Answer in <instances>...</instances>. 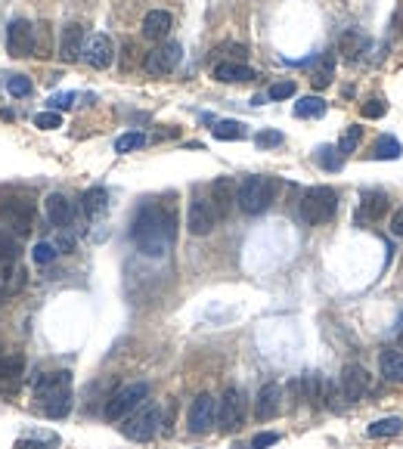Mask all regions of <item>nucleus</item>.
<instances>
[{"label":"nucleus","mask_w":403,"mask_h":449,"mask_svg":"<svg viewBox=\"0 0 403 449\" xmlns=\"http://www.w3.org/2000/svg\"><path fill=\"white\" fill-rule=\"evenodd\" d=\"M130 239H134V245L140 248V254L152 257V261L165 257L174 242V211L165 205H155V201L152 205H143L140 211L134 214Z\"/></svg>","instance_id":"f257e3e1"},{"label":"nucleus","mask_w":403,"mask_h":449,"mask_svg":"<svg viewBox=\"0 0 403 449\" xmlns=\"http://www.w3.org/2000/svg\"><path fill=\"white\" fill-rule=\"evenodd\" d=\"M34 399L41 412L53 421L65 418L72 412V375L62 372H43L34 378Z\"/></svg>","instance_id":"f03ea898"},{"label":"nucleus","mask_w":403,"mask_h":449,"mask_svg":"<svg viewBox=\"0 0 403 449\" xmlns=\"http://www.w3.org/2000/svg\"><path fill=\"white\" fill-rule=\"evenodd\" d=\"M273 195H276V180L273 177H245L239 183V193H236V205L242 208V214H264L273 205Z\"/></svg>","instance_id":"7ed1b4c3"},{"label":"nucleus","mask_w":403,"mask_h":449,"mask_svg":"<svg viewBox=\"0 0 403 449\" xmlns=\"http://www.w3.org/2000/svg\"><path fill=\"white\" fill-rule=\"evenodd\" d=\"M338 211V195H335L332 186H310L301 199V217L304 223L310 226H320L329 223Z\"/></svg>","instance_id":"20e7f679"},{"label":"nucleus","mask_w":403,"mask_h":449,"mask_svg":"<svg viewBox=\"0 0 403 449\" xmlns=\"http://www.w3.org/2000/svg\"><path fill=\"white\" fill-rule=\"evenodd\" d=\"M161 418H165V415H161V406L158 403L140 406V409L130 412L127 421L121 424V434L127 437V440H134V443H146V440H152V437L158 434Z\"/></svg>","instance_id":"39448f33"},{"label":"nucleus","mask_w":403,"mask_h":449,"mask_svg":"<svg viewBox=\"0 0 403 449\" xmlns=\"http://www.w3.org/2000/svg\"><path fill=\"white\" fill-rule=\"evenodd\" d=\"M146 397H149L146 381H134V384L118 387V391L109 397V403H105V418H109V421H124L130 412L140 409Z\"/></svg>","instance_id":"423d86ee"},{"label":"nucleus","mask_w":403,"mask_h":449,"mask_svg":"<svg viewBox=\"0 0 403 449\" xmlns=\"http://www.w3.org/2000/svg\"><path fill=\"white\" fill-rule=\"evenodd\" d=\"M0 223L12 230L16 236H25L34 226V201L25 195H10L0 201Z\"/></svg>","instance_id":"0eeeda50"},{"label":"nucleus","mask_w":403,"mask_h":449,"mask_svg":"<svg viewBox=\"0 0 403 449\" xmlns=\"http://www.w3.org/2000/svg\"><path fill=\"white\" fill-rule=\"evenodd\" d=\"M180 59H183V47L174 44V41H167V44L155 47L152 53H146V63H143V69H146L152 78H165V75H171V72L177 69Z\"/></svg>","instance_id":"6e6552de"},{"label":"nucleus","mask_w":403,"mask_h":449,"mask_svg":"<svg viewBox=\"0 0 403 449\" xmlns=\"http://www.w3.org/2000/svg\"><path fill=\"white\" fill-rule=\"evenodd\" d=\"M245 421V397H242L239 387H227L217 403V424L223 430H236Z\"/></svg>","instance_id":"1a4fd4ad"},{"label":"nucleus","mask_w":403,"mask_h":449,"mask_svg":"<svg viewBox=\"0 0 403 449\" xmlns=\"http://www.w3.org/2000/svg\"><path fill=\"white\" fill-rule=\"evenodd\" d=\"M6 53L16 59L34 56V25L25 19H12L6 28Z\"/></svg>","instance_id":"9d476101"},{"label":"nucleus","mask_w":403,"mask_h":449,"mask_svg":"<svg viewBox=\"0 0 403 449\" xmlns=\"http://www.w3.org/2000/svg\"><path fill=\"white\" fill-rule=\"evenodd\" d=\"M81 59H84L90 69H109L115 63V44H112L109 34H90L84 41V50H81Z\"/></svg>","instance_id":"9b49d317"},{"label":"nucleus","mask_w":403,"mask_h":449,"mask_svg":"<svg viewBox=\"0 0 403 449\" xmlns=\"http://www.w3.org/2000/svg\"><path fill=\"white\" fill-rule=\"evenodd\" d=\"M217 226V211L211 205V199H192L189 211H186V230L192 236H208Z\"/></svg>","instance_id":"f8f14e48"},{"label":"nucleus","mask_w":403,"mask_h":449,"mask_svg":"<svg viewBox=\"0 0 403 449\" xmlns=\"http://www.w3.org/2000/svg\"><path fill=\"white\" fill-rule=\"evenodd\" d=\"M217 421V403L211 393H198L189 406V415H186V424H189V434H205L211 430V424Z\"/></svg>","instance_id":"ddd939ff"},{"label":"nucleus","mask_w":403,"mask_h":449,"mask_svg":"<svg viewBox=\"0 0 403 449\" xmlns=\"http://www.w3.org/2000/svg\"><path fill=\"white\" fill-rule=\"evenodd\" d=\"M366 391H369V372H366L360 362H351V366H344V372H341V393H344L347 403H357V399H363Z\"/></svg>","instance_id":"4468645a"},{"label":"nucleus","mask_w":403,"mask_h":449,"mask_svg":"<svg viewBox=\"0 0 403 449\" xmlns=\"http://www.w3.org/2000/svg\"><path fill=\"white\" fill-rule=\"evenodd\" d=\"M279 409H282V387L276 381H267L258 391V399H254V418L258 421H270V418L279 415Z\"/></svg>","instance_id":"2eb2a0df"},{"label":"nucleus","mask_w":403,"mask_h":449,"mask_svg":"<svg viewBox=\"0 0 403 449\" xmlns=\"http://www.w3.org/2000/svg\"><path fill=\"white\" fill-rule=\"evenodd\" d=\"M236 193H239V186H236L233 177H217V180L211 183V205H214V211H217V220L233 214Z\"/></svg>","instance_id":"dca6fc26"},{"label":"nucleus","mask_w":403,"mask_h":449,"mask_svg":"<svg viewBox=\"0 0 403 449\" xmlns=\"http://www.w3.org/2000/svg\"><path fill=\"white\" fill-rule=\"evenodd\" d=\"M84 25L72 22V25L62 28V38H59V56L62 63H78L81 59V50H84Z\"/></svg>","instance_id":"f3484780"},{"label":"nucleus","mask_w":403,"mask_h":449,"mask_svg":"<svg viewBox=\"0 0 403 449\" xmlns=\"http://www.w3.org/2000/svg\"><path fill=\"white\" fill-rule=\"evenodd\" d=\"M43 208H47V220L56 226V230H65V226H72L74 208H72V201H68L62 193H50L47 201H43Z\"/></svg>","instance_id":"a211bd4d"},{"label":"nucleus","mask_w":403,"mask_h":449,"mask_svg":"<svg viewBox=\"0 0 403 449\" xmlns=\"http://www.w3.org/2000/svg\"><path fill=\"white\" fill-rule=\"evenodd\" d=\"M171 13L167 10H149L146 16H143V38L149 41H165L167 34H171Z\"/></svg>","instance_id":"6ab92c4d"},{"label":"nucleus","mask_w":403,"mask_h":449,"mask_svg":"<svg viewBox=\"0 0 403 449\" xmlns=\"http://www.w3.org/2000/svg\"><path fill=\"white\" fill-rule=\"evenodd\" d=\"M391 211V199L384 193H366L363 195V205H360V214H357V220H372V223H375V220H382L384 214Z\"/></svg>","instance_id":"aec40b11"},{"label":"nucleus","mask_w":403,"mask_h":449,"mask_svg":"<svg viewBox=\"0 0 403 449\" xmlns=\"http://www.w3.org/2000/svg\"><path fill=\"white\" fill-rule=\"evenodd\" d=\"M338 50L344 59H357L360 53L369 50V38H366L363 32H357V28H347V32L338 38Z\"/></svg>","instance_id":"412c9836"},{"label":"nucleus","mask_w":403,"mask_h":449,"mask_svg":"<svg viewBox=\"0 0 403 449\" xmlns=\"http://www.w3.org/2000/svg\"><path fill=\"white\" fill-rule=\"evenodd\" d=\"M378 369H382V375L388 381H397V384H403V350H382L378 353Z\"/></svg>","instance_id":"4be33fe9"},{"label":"nucleus","mask_w":403,"mask_h":449,"mask_svg":"<svg viewBox=\"0 0 403 449\" xmlns=\"http://www.w3.org/2000/svg\"><path fill=\"white\" fill-rule=\"evenodd\" d=\"M214 78L223 84H242V81H251L254 72L242 63H217L214 65Z\"/></svg>","instance_id":"5701e85b"},{"label":"nucleus","mask_w":403,"mask_h":449,"mask_svg":"<svg viewBox=\"0 0 403 449\" xmlns=\"http://www.w3.org/2000/svg\"><path fill=\"white\" fill-rule=\"evenodd\" d=\"M403 155V146L397 137H391V133H382V137L375 140V146H372V158L375 162H397V158Z\"/></svg>","instance_id":"b1692460"},{"label":"nucleus","mask_w":403,"mask_h":449,"mask_svg":"<svg viewBox=\"0 0 403 449\" xmlns=\"http://www.w3.org/2000/svg\"><path fill=\"white\" fill-rule=\"evenodd\" d=\"M81 208H84L87 217H99V214L109 208V193H105L103 186H93L87 189L84 195H81Z\"/></svg>","instance_id":"393cba45"},{"label":"nucleus","mask_w":403,"mask_h":449,"mask_svg":"<svg viewBox=\"0 0 403 449\" xmlns=\"http://www.w3.org/2000/svg\"><path fill=\"white\" fill-rule=\"evenodd\" d=\"M298 387H301V399H307L310 406H320L322 399H326V393H322V378H320V372L301 375Z\"/></svg>","instance_id":"a878e982"},{"label":"nucleus","mask_w":403,"mask_h":449,"mask_svg":"<svg viewBox=\"0 0 403 449\" xmlns=\"http://www.w3.org/2000/svg\"><path fill=\"white\" fill-rule=\"evenodd\" d=\"M400 428H403V421L397 415H391V418H378V421H372L369 428H366V434H369L372 440H384V437H397L400 434Z\"/></svg>","instance_id":"bb28decb"},{"label":"nucleus","mask_w":403,"mask_h":449,"mask_svg":"<svg viewBox=\"0 0 403 449\" xmlns=\"http://www.w3.org/2000/svg\"><path fill=\"white\" fill-rule=\"evenodd\" d=\"M295 115L298 118H320V115H326V100L322 96H301L295 102Z\"/></svg>","instance_id":"cd10ccee"},{"label":"nucleus","mask_w":403,"mask_h":449,"mask_svg":"<svg viewBox=\"0 0 403 449\" xmlns=\"http://www.w3.org/2000/svg\"><path fill=\"white\" fill-rule=\"evenodd\" d=\"M211 133H214V140H245V124L242 121H217L214 127H211Z\"/></svg>","instance_id":"c85d7f7f"},{"label":"nucleus","mask_w":403,"mask_h":449,"mask_svg":"<svg viewBox=\"0 0 403 449\" xmlns=\"http://www.w3.org/2000/svg\"><path fill=\"white\" fill-rule=\"evenodd\" d=\"M360 140H363V127L351 124L344 133H341V140H338V146H335V149H338L341 158H347V155H351V152L360 146Z\"/></svg>","instance_id":"c756f323"},{"label":"nucleus","mask_w":403,"mask_h":449,"mask_svg":"<svg viewBox=\"0 0 403 449\" xmlns=\"http://www.w3.org/2000/svg\"><path fill=\"white\" fill-rule=\"evenodd\" d=\"M53 53V38H50V25L37 22L34 25V56H50Z\"/></svg>","instance_id":"7c9ffc66"},{"label":"nucleus","mask_w":403,"mask_h":449,"mask_svg":"<svg viewBox=\"0 0 403 449\" xmlns=\"http://www.w3.org/2000/svg\"><path fill=\"white\" fill-rule=\"evenodd\" d=\"M143 143H146V137H143L140 131H127V133H121V137L115 140V152L118 155H127V152L140 149Z\"/></svg>","instance_id":"2f4dec72"},{"label":"nucleus","mask_w":403,"mask_h":449,"mask_svg":"<svg viewBox=\"0 0 403 449\" xmlns=\"http://www.w3.org/2000/svg\"><path fill=\"white\" fill-rule=\"evenodd\" d=\"M332 69H335L332 56H326V59H322L320 69H316L313 75H310V84H313V90H322V87H329V84H332Z\"/></svg>","instance_id":"473e14b6"},{"label":"nucleus","mask_w":403,"mask_h":449,"mask_svg":"<svg viewBox=\"0 0 403 449\" xmlns=\"http://www.w3.org/2000/svg\"><path fill=\"white\" fill-rule=\"evenodd\" d=\"M19 254V245L10 239V232H0V267L10 270V263H16Z\"/></svg>","instance_id":"72a5a7b5"},{"label":"nucleus","mask_w":403,"mask_h":449,"mask_svg":"<svg viewBox=\"0 0 403 449\" xmlns=\"http://www.w3.org/2000/svg\"><path fill=\"white\" fill-rule=\"evenodd\" d=\"M56 443H59V437L47 434V437H22V440H16V449H53Z\"/></svg>","instance_id":"f704fd0d"},{"label":"nucleus","mask_w":403,"mask_h":449,"mask_svg":"<svg viewBox=\"0 0 403 449\" xmlns=\"http://www.w3.org/2000/svg\"><path fill=\"white\" fill-rule=\"evenodd\" d=\"M316 162H320L326 171H338L344 158H341L338 149H332V146H320V149H316Z\"/></svg>","instance_id":"c9c22d12"},{"label":"nucleus","mask_w":403,"mask_h":449,"mask_svg":"<svg viewBox=\"0 0 403 449\" xmlns=\"http://www.w3.org/2000/svg\"><path fill=\"white\" fill-rule=\"evenodd\" d=\"M56 245H50V242H37L34 248H31V257H34V263H41V267H47V263H53L56 261Z\"/></svg>","instance_id":"e433bc0d"},{"label":"nucleus","mask_w":403,"mask_h":449,"mask_svg":"<svg viewBox=\"0 0 403 449\" xmlns=\"http://www.w3.org/2000/svg\"><path fill=\"white\" fill-rule=\"evenodd\" d=\"M3 87H6V94L10 96H28L31 94V81L25 75H10Z\"/></svg>","instance_id":"4c0bfd02"},{"label":"nucleus","mask_w":403,"mask_h":449,"mask_svg":"<svg viewBox=\"0 0 403 449\" xmlns=\"http://www.w3.org/2000/svg\"><path fill=\"white\" fill-rule=\"evenodd\" d=\"M34 127H41V131H56V127H62V115L59 112H37Z\"/></svg>","instance_id":"58836bf2"},{"label":"nucleus","mask_w":403,"mask_h":449,"mask_svg":"<svg viewBox=\"0 0 403 449\" xmlns=\"http://www.w3.org/2000/svg\"><path fill=\"white\" fill-rule=\"evenodd\" d=\"M267 96L270 100H289V96H295V81H276L270 84V90H267Z\"/></svg>","instance_id":"ea45409f"},{"label":"nucleus","mask_w":403,"mask_h":449,"mask_svg":"<svg viewBox=\"0 0 403 449\" xmlns=\"http://www.w3.org/2000/svg\"><path fill=\"white\" fill-rule=\"evenodd\" d=\"M254 143H258L260 149H273V146H282V133L279 131H260L258 137H254Z\"/></svg>","instance_id":"a19ab883"},{"label":"nucleus","mask_w":403,"mask_h":449,"mask_svg":"<svg viewBox=\"0 0 403 449\" xmlns=\"http://www.w3.org/2000/svg\"><path fill=\"white\" fill-rule=\"evenodd\" d=\"M279 443V434H273V430H264V434H254L251 443H248V449H267V446H276Z\"/></svg>","instance_id":"79ce46f5"},{"label":"nucleus","mask_w":403,"mask_h":449,"mask_svg":"<svg viewBox=\"0 0 403 449\" xmlns=\"http://www.w3.org/2000/svg\"><path fill=\"white\" fill-rule=\"evenodd\" d=\"M74 102V94H53L47 100V106H50V112H62V109H68Z\"/></svg>","instance_id":"37998d69"},{"label":"nucleus","mask_w":403,"mask_h":449,"mask_svg":"<svg viewBox=\"0 0 403 449\" xmlns=\"http://www.w3.org/2000/svg\"><path fill=\"white\" fill-rule=\"evenodd\" d=\"M360 112H363V118H382L384 115V102L382 100H369L360 106Z\"/></svg>","instance_id":"c03bdc74"},{"label":"nucleus","mask_w":403,"mask_h":449,"mask_svg":"<svg viewBox=\"0 0 403 449\" xmlns=\"http://www.w3.org/2000/svg\"><path fill=\"white\" fill-rule=\"evenodd\" d=\"M134 63H136V44L127 41V44H124V72L134 69Z\"/></svg>","instance_id":"a18cd8bd"},{"label":"nucleus","mask_w":403,"mask_h":449,"mask_svg":"<svg viewBox=\"0 0 403 449\" xmlns=\"http://www.w3.org/2000/svg\"><path fill=\"white\" fill-rule=\"evenodd\" d=\"M391 232H394V236H403V208L391 217Z\"/></svg>","instance_id":"49530a36"},{"label":"nucleus","mask_w":403,"mask_h":449,"mask_svg":"<svg viewBox=\"0 0 403 449\" xmlns=\"http://www.w3.org/2000/svg\"><path fill=\"white\" fill-rule=\"evenodd\" d=\"M72 248H74V239H68V236H62L59 242H56V251H59V254H68Z\"/></svg>","instance_id":"de8ad7c7"},{"label":"nucleus","mask_w":403,"mask_h":449,"mask_svg":"<svg viewBox=\"0 0 403 449\" xmlns=\"http://www.w3.org/2000/svg\"><path fill=\"white\" fill-rule=\"evenodd\" d=\"M3 300H10V288L0 285V304H3Z\"/></svg>","instance_id":"09e8293b"},{"label":"nucleus","mask_w":403,"mask_h":449,"mask_svg":"<svg viewBox=\"0 0 403 449\" xmlns=\"http://www.w3.org/2000/svg\"><path fill=\"white\" fill-rule=\"evenodd\" d=\"M397 350H403V331L397 335Z\"/></svg>","instance_id":"8fccbe9b"},{"label":"nucleus","mask_w":403,"mask_h":449,"mask_svg":"<svg viewBox=\"0 0 403 449\" xmlns=\"http://www.w3.org/2000/svg\"><path fill=\"white\" fill-rule=\"evenodd\" d=\"M397 25H400V28H403V13H397Z\"/></svg>","instance_id":"3c124183"}]
</instances>
